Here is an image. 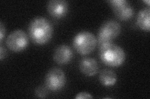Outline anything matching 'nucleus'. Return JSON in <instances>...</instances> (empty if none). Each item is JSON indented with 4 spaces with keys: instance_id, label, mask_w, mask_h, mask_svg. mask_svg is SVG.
<instances>
[{
    "instance_id": "obj_16",
    "label": "nucleus",
    "mask_w": 150,
    "mask_h": 99,
    "mask_svg": "<svg viewBox=\"0 0 150 99\" xmlns=\"http://www.w3.org/2000/svg\"><path fill=\"white\" fill-rule=\"evenodd\" d=\"M6 54H7V52L6 51V49H4L1 45V47H0V59H1V61L6 57Z\"/></svg>"
},
{
    "instance_id": "obj_2",
    "label": "nucleus",
    "mask_w": 150,
    "mask_h": 99,
    "mask_svg": "<svg viewBox=\"0 0 150 99\" xmlns=\"http://www.w3.org/2000/svg\"><path fill=\"white\" fill-rule=\"evenodd\" d=\"M99 53L102 62L111 67L120 66L126 59L123 48L112 42L101 45Z\"/></svg>"
},
{
    "instance_id": "obj_13",
    "label": "nucleus",
    "mask_w": 150,
    "mask_h": 99,
    "mask_svg": "<svg viewBox=\"0 0 150 99\" xmlns=\"http://www.w3.org/2000/svg\"><path fill=\"white\" fill-rule=\"evenodd\" d=\"M48 89L44 86L38 87L35 90V95L39 98H46L48 95Z\"/></svg>"
},
{
    "instance_id": "obj_6",
    "label": "nucleus",
    "mask_w": 150,
    "mask_h": 99,
    "mask_svg": "<svg viewBox=\"0 0 150 99\" xmlns=\"http://www.w3.org/2000/svg\"><path fill=\"white\" fill-rule=\"evenodd\" d=\"M67 78L62 69L54 68L50 69L45 78L46 87L51 91H58L65 86Z\"/></svg>"
},
{
    "instance_id": "obj_7",
    "label": "nucleus",
    "mask_w": 150,
    "mask_h": 99,
    "mask_svg": "<svg viewBox=\"0 0 150 99\" xmlns=\"http://www.w3.org/2000/svg\"><path fill=\"white\" fill-rule=\"evenodd\" d=\"M108 3L116 16L121 21H128L134 15V9L126 0H111Z\"/></svg>"
},
{
    "instance_id": "obj_1",
    "label": "nucleus",
    "mask_w": 150,
    "mask_h": 99,
    "mask_svg": "<svg viewBox=\"0 0 150 99\" xmlns=\"http://www.w3.org/2000/svg\"><path fill=\"white\" fill-rule=\"evenodd\" d=\"M53 29L51 22L44 17H36L31 21L28 33L31 40L38 45H43L50 40Z\"/></svg>"
},
{
    "instance_id": "obj_12",
    "label": "nucleus",
    "mask_w": 150,
    "mask_h": 99,
    "mask_svg": "<svg viewBox=\"0 0 150 99\" xmlns=\"http://www.w3.org/2000/svg\"><path fill=\"white\" fill-rule=\"evenodd\" d=\"M100 81L104 86H112L117 82V76L113 71L105 69L102 70L100 74Z\"/></svg>"
},
{
    "instance_id": "obj_10",
    "label": "nucleus",
    "mask_w": 150,
    "mask_h": 99,
    "mask_svg": "<svg viewBox=\"0 0 150 99\" xmlns=\"http://www.w3.org/2000/svg\"><path fill=\"white\" fill-rule=\"evenodd\" d=\"M79 69L86 76H93L98 73L99 66L95 59L86 57L83 58L79 62Z\"/></svg>"
},
{
    "instance_id": "obj_11",
    "label": "nucleus",
    "mask_w": 150,
    "mask_h": 99,
    "mask_svg": "<svg viewBox=\"0 0 150 99\" xmlns=\"http://www.w3.org/2000/svg\"><path fill=\"white\" fill-rule=\"evenodd\" d=\"M137 25L143 30L149 32L150 29V9L144 8L141 10L137 17Z\"/></svg>"
},
{
    "instance_id": "obj_8",
    "label": "nucleus",
    "mask_w": 150,
    "mask_h": 99,
    "mask_svg": "<svg viewBox=\"0 0 150 99\" xmlns=\"http://www.w3.org/2000/svg\"><path fill=\"white\" fill-rule=\"evenodd\" d=\"M68 3L64 0H51L47 5L50 15L55 18H62L67 15L68 11Z\"/></svg>"
},
{
    "instance_id": "obj_15",
    "label": "nucleus",
    "mask_w": 150,
    "mask_h": 99,
    "mask_svg": "<svg viewBox=\"0 0 150 99\" xmlns=\"http://www.w3.org/2000/svg\"><path fill=\"white\" fill-rule=\"evenodd\" d=\"M6 30H5V27L4 26L2 22H0V40L2 42L3 37L5 35Z\"/></svg>"
},
{
    "instance_id": "obj_5",
    "label": "nucleus",
    "mask_w": 150,
    "mask_h": 99,
    "mask_svg": "<svg viewBox=\"0 0 150 99\" xmlns=\"http://www.w3.org/2000/svg\"><path fill=\"white\" fill-rule=\"evenodd\" d=\"M29 43V39L25 31L17 29L8 35L6 40L8 48L15 52H20L24 50Z\"/></svg>"
},
{
    "instance_id": "obj_9",
    "label": "nucleus",
    "mask_w": 150,
    "mask_h": 99,
    "mask_svg": "<svg viewBox=\"0 0 150 99\" xmlns=\"http://www.w3.org/2000/svg\"><path fill=\"white\" fill-rule=\"evenodd\" d=\"M73 55V51L69 46L62 45L54 51L53 59L56 63L63 65L68 63L71 60Z\"/></svg>"
},
{
    "instance_id": "obj_4",
    "label": "nucleus",
    "mask_w": 150,
    "mask_h": 99,
    "mask_svg": "<svg viewBox=\"0 0 150 99\" xmlns=\"http://www.w3.org/2000/svg\"><path fill=\"white\" fill-rule=\"evenodd\" d=\"M121 29V26L118 22L112 20L105 22L100 27L98 34L97 42L100 46L111 42L120 35Z\"/></svg>"
},
{
    "instance_id": "obj_3",
    "label": "nucleus",
    "mask_w": 150,
    "mask_h": 99,
    "mask_svg": "<svg viewBox=\"0 0 150 99\" xmlns=\"http://www.w3.org/2000/svg\"><path fill=\"white\" fill-rule=\"evenodd\" d=\"M73 44L78 53L82 55H86L91 53L95 49L97 39L91 32L82 31L75 35Z\"/></svg>"
},
{
    "instance_id": "obj_14",
    "label": "nucleus",
    "mask_w": 150,
    "mask_h": 99,
    "mask_svg": "<svg viewBox=\"0 0 150 99\" xmlns=\"http://www.w3.org/2000/svg\"><path fill=\"white\" fill-rule=\"evenodd\" d=\"M76 99H84V98H93V96L90 93L86 92H82L77 94V96L75 97Z\"/></svg>"
}]
</instances>
